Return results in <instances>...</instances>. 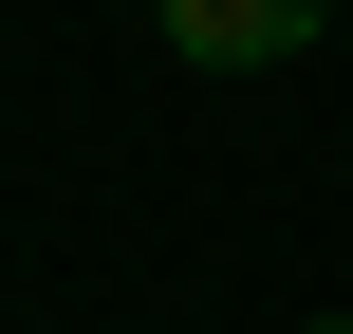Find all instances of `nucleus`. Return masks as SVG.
Listing matches in <instances>:
<instances>
[{
  "label": "nucleus",
  "instance_id": "2",
  "mask_svg": "<svg viewBox=\"0 0 353 334\" xmlns=\"http://www.w3.org/2000/svg\"><path fill=\"white\" fill-rule=\"evenodd\" d=\"M316 334H353V316H316Z\"/></svg>",
  "mask_w": 353,
  "mask_h": 334
},
{
  "label": "nucleus",
  "instance_id": "1",
  "mask_svg": "<svg viewBox=\"0 0 353 334\" xmlns=\"http://www.w3.org/2000/svg\"><path fill=\"white\" fill-rule=\"evenodd\" d=\"M130 19H149L186 74H279V56H316L335 0H130Z\"/></svg>",
  "mask_w": 353,
  "mask_h": 334
}]
</instances>
